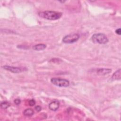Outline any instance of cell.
<instances>
[{"instance_id": "15", "label": "cell", "mask_w": 121, "mask_h": 121, "mask_svg": "<svg viewBox=\"0 0 121 121\" xmlns=\"http://www.w3.org/2000/svg\"><path fill=\"white\" fill-rule=\"evenodd\" d=\"M61 60L60 59H58V58H55V59H52V60H51V61H52V62H54V63H57L58 61L60 62Z\"/></svg>"}, {"instance_id": "12", "label": "cell", "mask_w": 121, "mask_h": 121, "mask_svg": "<svg viewBox=\"0 0 121 121\" xmlns=\"http://www.w3.org/2000/svg\"><path fill=\"white\" fill-rule=\"evenodd\" d=\"M28 104L30 106H34L35 104V101L34 99H31L28 102Z\"/></svg>"}, {"instance_id": "9", "label": "cell", "mask_w": 121, "mask_h": 121, "mask_svg": "<svg viewBox=\"0 0 121 121\" xmlns=\"http://www.w3.org/2000/svg\"><path fill=\"white\" fill-rule=\"evenodd\" d=\"M112 80H119L121 79V69L116 70L112 76Z\"/></svg>"}, {"instance_id": "3", "label": "cell", "mask_w": 121, "mask_h": 121, "mask_svg": "<svg viewBox=\"0 0 121 121\" xmlns=\"http://www.w3.org/2000/svg\"><path fill=\"white\" fill-rule=\"evenodd\" d=\"M51 82L52 84L59 87H66L69 86L70 84L69 81L68 80L58 78H52Z\"/></svg>"}, {"instance_id": "2", "label": "cell", "mask_w": 121, "mask_h": 121, "mask_svg": "<svg viewBox=\"0 0 121 121\" xmlns=\"http://www.w3.org/2000/svg\"><path fill=\"white\" fill-rule=\"evenodd\" d=\"M91 40L95 43L104 44L108 42V39L106 35L103 33H96L92 35Z\"/></svg>"}, {"instance_id": "7", "label": "cell", "mask_w": 121, "mask_h": 121, "mask_svg": "<svg viewBox=\"0 0 121 121\" xmlns=\"http://www.w3.org/2000/svg\"><path fill=\"white\" fill-rule=\"evenodd\" d=\"M112 72V69H110L101 68L97 70V73L100 75H105L110 73Z\"/></svg>"}, {"instance_id": "16", "label": "cell", "mask_w": 121, "mask_h": 121, "mask_svg": "<svg viewBox=\"0 0 121 121\" xmlns=\"http://www.w3.org/2000/svg\"><path fill=\"white\" fill-rule=\"evenodd\" d=\"M121 28H118V29H116L115 30V33L116 34L119 35H121Z\"/></svg>"}, {"instance_id": "13", "label": "cell", "mask_w": 121, "mask_h": 121, "mask_svg": "<svg viewBox=\"0 0 121 121\" xmlns=\"http://www.w3.org/2000/svg\"><path fill=\"white\" fill-rule=\"evenodd\" d=\"M35 109L38 112H40L41 111V110H42V108H41V107L40 105H36V106H35Z\"/></svg>"}, {"instance_id": "14", "label": "cell", "mask_w": 121, "mask_h": 121, "mask_svg": "<svg viewBox=\"0 0 121 121\" xmlns=\"http://www.w3.org/2000/svg\"><path fill=\"white\" fill-rule=\"evenodd\" d=\"M21 103V100L19 98H17L14 100V103L16 104V105H18L20 104Z\"/></svg>"}, {"instance_id": "5", "label": "cell", "mask_w": 121, "mask_h": 121, "mask_svg": "<svg viewBox=\"0 0 121 121\" xmlns=\"http://www.w3.org/2000/svg\"><path fill=\"white\" fill-rule=\"evenodd\" d=\"M3 68L8 71H10L12 73H21L22 71H23V69L19 67H13V66H8V65H5L3 66Z\"/></svg>"}, {"instance_id": "4", "label": "cell", "mask_w": 121, "mask_h": 121, "mask_svg": "<svg viewBox=\"0 0 121 121\" xmlns=\"http://www.w3.org/2000/svg\"><path fill=\"white\" fill-rule=\"evenodd\" d=\"M79 38V35L78 34H71L65 36L62 40L63 43L69 44L76 42Z\"/></svg>"}, {"instance_id": "8", "label": "cell", "mask_w": 121, "mask_h": 121, "mask_svg": "<svg viewBox=\"0 0 121 121\" xmlns=\"http://www.w3.org/2000/svg\"><path fill=\"white\" fill-rule=\"evenodd\" d=\"M46 48V45L43 43H39L34 45L33 48L35 51H42L44 50Z\"/></svg>"}, {"instance_id": "6", "label": "cell", "mask_w": 121, "mask_h": 121, "mask_svg": "<svg viewBox=\"0 0 121 121\" xmlns=\"http://www.w3.org/2000/svg\"><path fill=\"white\" fill-rule=\"evenodd\" d=\"M60 107V102L57 100H54L49 104V108L52 111H57Z\"/></svg>"}, {"instance_id": "11", "label": "cell", "mask_w": 121, "mask_h": 121, "mask_svg": "<svg viewBox=\"0 0 121 121\" xmlns=\"http://www.w3.org/2000/svg\"><path fill=\"white\" fill-rule=\"evenodd\" d=\"M0 107L1 108L4 109H6L7 108H8V107H9L10 106V104L9 102L5 101H3L2 102H1L0 103Z\"/></svg>"}, {"instance_id": "10", "label": "cell", "mask_w": 121, "mask_h": 121, "mask_svg": "<svg viewBox=\"0 0 121 121\" xmlns=\"http://www.w3.org/2000/svg\"><path fill=\"white\" fill-rule=\"evenodd\" d=\"M34 110L31 108H27L25 109L23 112V114L25 116L30 117L34 114Z\"/></svg>"}, {"instance_id": "1", "label": "cell", "mask_w": 121, "mask_h": 121, "mask_svg": "<svg viewBox=\"0 0 121 121\" xmlns=\"http://www.w3.org/2000/svg\"><path fill=\"white\" fill-rule=\"evenodd\" d=\"M62 15V13L50 10L41 11L38 13V15L40 17L47 20H57L59 19L61 17Z\"/></svg>"}]
</instances>
